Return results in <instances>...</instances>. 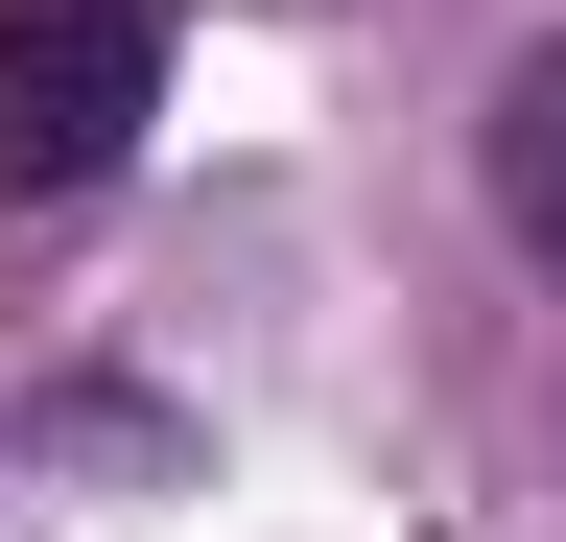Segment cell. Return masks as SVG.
Returning a JSON list of instances; mask_svg holds the SVG:
<instances>
[{"mask_svg": "<svg viewBox=\"0 0 566 542\" xmlns=\"http://www.w3.org/2000/svg\"><path fill=\"white\" fill-rule=\"evenodd\" d=\"M495 213H520V259L566 284V47H520V72H495Z\"/></svg>", "mask_w": 566, "mask_h": 542, "instance_id": "obj_2", "label": "cell"}, {"mask_svg": "<svg viewBox=\"0 0 566 542\" xmlns=\"http://www.w3.org/2000/svg\"><path fill=\"white\" fill-rule=\"evenodd\" d=\"M166 118V0H0V189H95Z\"/></svg>", "mask_w": 566, "mask_h": 542, "instance_id": "obj_1", "label": "cell"}]
</instances>
